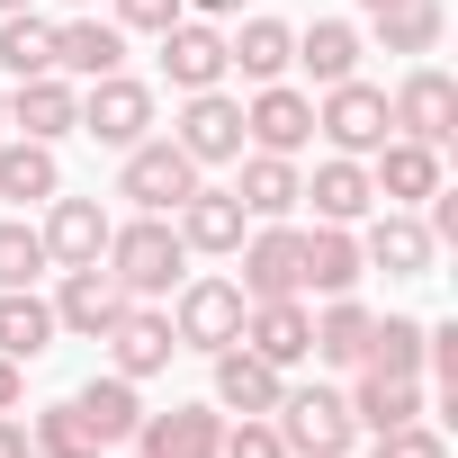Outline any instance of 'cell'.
<instances>
[{"instance_id": "obj_9", "label": "cell", "mask_w": 458, "mask_h": 458, "mask_svg": "<svg viewBox=\"0 0 458 458\" xmlns=\"http://www.w3.org/2000/svg\"><path fill=\"white\" fill-rule=\"evenodd\" d=\"M360 261L386 270V279H431L440 243L422 234V216H413V207H386V216H360Z\"/></svg>"}, {"instance_id": "obj_19", "label": "cell", "mask_w": 458, "mask_h": 458, "mask_svg": "<svg viewBox=\"0 0 458 458\" xmlns=\"http://www.w3.org/2000/svg\"><path fill=\"white\" fill-rule=\"evenodd\" d=\"M243 351H261L270 369L315 360V315H306V297H261V306L243 315Z\"/></svg>"}, {"instance_id": "obj_29", "label": "cell", "mask_w": 458, "mask_h": 458, "mask_svg": "<svg viewBox=\"0 0 458 458\" xmlns=\"http://www.w3.org/2000/svg\"><path fill=\"white\" fill-rule=\"evenodd\" d=\"M55 351V306L37 288H0V360H46Z\"/></svg>"}, {"instance_id": "obj_24", "label": "cell", "mask_w": 458, "mask_h": 458, "mask_svg": "<svg viewBox=\"0 0 458 458\" xmlns=\"http://www.w3.org/2000/svg\"><path fill=\"white\" fill-rule=\"evenodd\" d=\"M306 171H297V153H243V180H234V198H243V216L252 225H279V216H297L306 198Z\"/></svg>"}, {"instance_id": "obj_46", "label": "cell", "mask_w": 458, "mask_h": 458, "mask_svg": "<svg viewBox=\"0 0 458 458\" xmlns=\"http://www.w3.org/2000/svg\"><path fill=\"white\" fill-rule=\"evenodd\" d=\"M360 10H369V19H377V10H395V0H360Z\"/></svg>"}, {"instance_id": "obj_38", "label": "cell", "mask_w": 458, "mask_h": 458, "mask_svg": "<svg viewBox=\"0 0 458 458\" xmlns=\"http://www.w3.org/2000/svg\"><path fill=\"white\" fill-rule=\"evenodd\" d=\"M369 458H449V440L413 413V422H395V431H369Z\"/></svg>"}, {"instance_id": "obj_1", "label": "cell", "mask_w": 458, "mask_h": 458, "mask_svg": "<svg viewBox=\"0 0 458 458\" xmlns=\"http://www.w3.org/2000/svg\"><path fill=\"white\" fill-rule=\"evenodd\" d=\"M108 279L126 297H171L189 279V243H180V225L171 216H135V225H108Z\"/></svg>"}, {"instance_id": "obj_43", "label": "cell", "mask_w": 458, "mask_h": 458, "mask_svg": "<svg viewBox=\"0 0 458 458\" xmlns=\"http://www.w3.org/2000/svg\"><path fill=\"white\" fill-rule=\"evenodd\" d=\"M19 395H28V369H19V360H0V413H19Z\"/></svg>"}, {"instance_id": "obj_39", "label": "cell", "mask_w": 458, "mask_h": 458, "mask_svg": "<svg viewBox=\"0 0 458 458\" xmlns=\"http://www.w3.org/2000/svg\"><path fill=\"white\" fill-rule=\"evenodd\" d=\"M216 458H288V440H279V422H270V413H243L234 431L216 440Z\"/></svg>"}, {"instance_id": "obj_14", "label": "cell", "mask_w": 458, "mask_h": 458, "mask_svg": "<svg viewBox=\"0 0 458 458\" xmlns=\"http://www.w3.org/2000/svg\"><path fill=\"white\" fill-rule=\"evenodd\" d=\"M46 306H55V333H81V342H108V324H117V315H126L135 297H126V288H117V279H108V270L90 261V270H64V288H55Z\"/></svg>"}, {"instance_id": "obj_13", "label": "cell", "mask_w": 458, "mask_h": 458, "mask_svg": "<svg viewBox=\"0 0 458 458\" xmlns=\"http://www.w3.org/2000/svg\"><path fill=\"white\" fill-rule=\"evenodd\" d=\"M55 72H64V81H108V72H126V28L99 19V10H72V19L55 28Z\"/></svg>"}, {"instance_id": "obj_40", "label": "cell", "mask_w": 458, "mask_h": 458, "mask_svg": "<svg viewBox=\"0 0 458 458\" xmlns=\"http://www.w3.org/2000/svg\"><path fill=\"white\" fill-rule=\"evenodd\" d=\"M171 19H189L180 0H117V28H135V37H162Z\"/></svg>"}, {"instance_id": "obj_34", "label": "cell", "mask_w": 458, "mask_h": 458, "mask_svg": "<svg viewBox=\"0 0 458 458\" xmlns=\"http://www.w3.org/2000/svg\"><path fill=\"white\" fill-rule=\"evenodd\" d=\"M440 28H449L440 0H395V10H377V46H386V55H431Z\"/></svg>"}, {"instance_id": "obj_22", "label": "cell", "mask_w": 458, "mask_h": 458, "mask_svg": "<svg viewBox=\"0 0 458 458\" xmlns=\"http://www.w3.org/2000/svg\"><path fill=\"white\" fill-rule=\"evenodd\" d=\"M279 395H288V369H270L243 342L216 351V413H279Z\"/></svg>"}, {"instance_id": "obj_15", "label": "cell", "mask_w": 458, "mask_h": 458, "mask_svg": "<svg viewBox=\"0 0 458 458\" xmlns=\"http://www.w3.org/2000/svg\"><path fill=\"white\" fill-rule=\"evenodd\" d=\"M37 234H46V261H55V270H90V261L108 252V207H99V198H64V189H55Z\"/></svg>"}, {"instance_id": "obj_23", "label": "cell", "mask_w": 458, "mask_h": 458, "mask_svg": "<svg viewBox=\"0 0 458 458\" xmlns=\"http://www.w3.org/2000/svg\"><path fill=\"white\" fill-rule=\"evenodd\" d=\"M360 225H315L306 234V261H297V297H351L360 288Z\"/></svg>"}, {"instance_id": "obj_21", "label": "cell", "mask_w": 458, "mask_h": 458, "mask_svg": "<svg viewBox=\"0 0 458 458\" xmlns=\"http://www.w3.org/2000/svg\"><path fill=\"white\" fill-rule=\"evenodd\" d=\"M216 440H225L216 404H171V413L135 422V458H216Z\"/></svg>"}, {"instance_id": "obj_35", "label": "cell", "mask_w": 458, "mask_h": 458, "mask_svg": "<svg viewBox=\"0 0 458 458\" xmlns=\"http://www.w3.org/2000/svg\"><path fill=\"white\" fill-rule=\"evenodd\" d=\"M360 369L422 377V324H413V315H377V324H369V360H360Z\"/></svg>"}, {"instance_id": "obj_8", "label": "cell", "mask_w": 458, "mask_h": 458, "mask_svg": "<svg viewBox=\"0 0 458 458\" xmlns=\"http://www.w3.org/2000/svg\"><path fill=\"white\" fill-rule=\"evenodd\" d=\"M386 117H395V135H413V144H449V135H458V81H449L440 64H413V72L395 81Z\"/></svg>"}, {"instance_id": "obj_42", "label": "cell", "mask_w": 458, "mask_h": 458, "mask_svg": "<svg viewBox=\"0 0 458 458\" xmlns=\"http://www.w3.org/2000/svg\"><path fill=\"white\" fill-rule=\"evenodd\" d=\"M0 458H37V440H28V422H19V413H0Z\"/></svg>"}, {"instance_id": "obj_5", "label": "cell", "mask_w": 458, "mask_h": 458, "mask_svg": "<svg viewBox=\"0 0 458 458\" xmlns=\"http://www.w3.org/2000/svg\"><path fill=\"white\" fill-rule=\"evenodd\" d=\"M198 189V162L171 144V135H144L126 144V171H117V198H135V216H171L180 198Z\"/></svg>"}, {"instance_id": "obj_27", "label": "cell", "mask_w": 458, "mask_h": 458, "mask_svg": "<svg viewBox=\"0 0 458 458\" xmlns=\"http://www.w3.org/2000/svg\"><path fill=\"white\" fill-rule=\"evenodd\" d=\"M72 413L90 422V440H99V449H117V440H135L144 395H135V377H117V369H108V377H90V386L72 395Z\"/></svg>"}, {"instance_id": "obj_28", "label": "cell", "mask_w": 458, "mask_h": 458, "mask_svg": "<svg viewBox=\"0 0 458 458\" xmlns=\"http://www.w3.org/2000/svg\"><path fill=\"white\" fill-rule=\"evenodd\" d=\"M342 404H351V422H360V431H395V422H413V413H422V377L360 369V386H351Z\"/></svg>"}, {"instance_id": "obj_45", "label": "cell", "mask_w": 458, "mask_h": 458, "mask_svg": "<svg viewBox=\"0 0 458 458\" xmlns=\"http://www.w3.org/2000/svg\"><path fill=\"white\" fill-rule=\"evenodd\" d=\"M10 10H37V0H0V19H10Z\"/></svg>"}, {"instance_id": "obj_41", "label": "cell", "mask_w": 458, "mask_h": 458, "mask_svg": "<svg viewBox=\"0 0 458 458\" xmlns=\"http://www.w3.org/2000/svg\"><path fill=\"white\" fill-rule=\"evenodd\" d=\"M422 369L458 386V324H422Z\"/></svg>"}, {"instance_id": "obj_33", "label": "cell", "mask_w": 458, "mask_h": 458, "mask_svg": "<svg viewBox=\"0 0 458 458\" xmlns=\"http://www.w3.org/2000/svg\"><path fill=\"white\" fill-rule=\"evenodd\" d=\"M0 72H10V81L55 72V28H46L37 10H10V19H0Z\"/></svg>"}, {"instance_id": "obj_20", "label": "cell", "mask_w": 458, "mask_h": 458, "mask_svg": "<svg viewBox=\"0 0 458 458\" xmlns=\"http://www.w3.org/2000/svg\"><path fill=\"white\" fill-rule=\"evenodd\" d=\"M171 351H180V333H171V315H153L144 297L108 324V360H117V377H135V386H144V377H162V369H171Z\"/></svg>"}, {"instance_id": "obj_26", "label": "cell", "mask_w": 458, "mask_h": 458, "mask_svg": "<svg viewBox=\"0 0 458 458\" xmlns=\"http://www.w3.org/2000/svg\"><path fill=\"white\" fill-rule=\"evenodd\" d=\"M297 198H315V225H360V216L377 207V189H369V162H351V153L315 162V180H306Z\"/></svg>"}, {"instance_id": "obj_10", "label": "cell", "mask_w": 458, "mask_h": 458, "mask_svg": "<svg viewBox=\"0 0 458 458\" xmlns=\"http://www.w3.org/2000/svg\"><path fill=\"white\" fill-rule=\"evenodd\" d=\"M234 261H243V279H234V288H243L252 306H261V297H297L306 225H288V216H279V225H261V234H243V243H234Z\"/></svg>"}, {"instance_id": "obj_6", "label": "cell", "mask_w": 458, "mask_h": 458, "mask_svg": "<svg viewBox=\"0 0 458 458\" xmlns=\"http://www.w3.org/2000/svg\"><path fill=\"white\" fill-rule=\"evenodd\" d=\"M0 126L28 135V144H64V135H81V81L37 72V81H19V90H0Z\"/></svg>"}, {"instance_id": "obj_16", "label": "cell", "mask_w": 458, "mask_h": 458, "mask_svg": "<svg viewBox=\"0 0 458 458\" xmlns=\"http://www.w3.org/2000/svg\"><path fill=\"white\" fill-rule=\"evenodd\" d=\"M171 225H180V243H189V252H216V261H234V243L252 234L243 198H234V189H207V180L171 207Z\"/></svg>"}, {"instance_id": "obj_44", "label": "cell", "mask_w": 458, "mask_h": 458, "mask_svg": "<svg viewBox=\"0 0 458 458\" xmlns=\"http://www.w3.org/2000/svg\"><path fill=\"white\" fill-rule=\"evenodd\" d=\"M180 10H189V19H234L243 0H180Z\"/></svg>"}, {"instance_id": "obj_12", "label": "cell", "mask_w": 458, "mask_h": 458, "mask_svg": "<svg viewBox=\"0 0 458 458\" xmlns=\"http://www.w3.org/2000/svg\"><path fill=\"white\" fill-rule=\"evenodd\" d=\"M171 144H180L198 171H207V162H243V99H225V90H189Z\"/></svg>"}, {"instance_id": "obj_25", "label": "cell", "mask_w": 458, "mask_h": 458, "mask_svg": "<svg viewBox=\"0 0 458 458\" xmlns=\"http://www.w3.org/2000/svg\"><path fill=\"white\" fill-rule=\"evenodd\" d=\"M288 64H297V28L288 19H243L234 37H225V72H243L252 90L261 81H288Z\"/></svg>"}, {"instance_id": "obj_4", "label": "cell", "mask_w": 458, "mask_h": 458, "mask_svg": "<svg viewBox=\"0 0 458 458\" xmlns=\"http://www.w3.org/2000/svg\"><path fill=\"white\" fill-rule=\"evenodd\" d=\"M243 315H252V297L234 288V279H180V306H171V333H180V351H225V342H243Z\"/></svg>"}, {"instance_id": "obj_2", "label": "cell", "mask_w": 458, "mask_h": 458, "mask_svg": "<svg viewBox=\"0 0 458 458\" xmlns=\"http://www.w3.org/2000/svg\"><path fill=\"white\" fill-rule=\"evenodd\" d=\"M270 422H279L288 458H351V440H360V422H351V404L333 386H288Z\"/></svg>"}, {"instance_id": "obj_7", "label": "cell", "mask_w": 458, "mask_h": 458, "mask_svg": "<svg viewBox=\"0 0 458 458\" xmlns=\"http://www.w3.org/2000/svg\"><path fill=\"white\" fill-rule=\"evenodd\" d=\"M81 135H90V144H108V153L144 144V135H153V90H144V81H126V72L81 81Z\"/></svg>"}, {"instance_id": "obj_31", "label": "cell", "mask_w": 458, "mask_h": 458, "mask_svg": "<svg viewBox=\"0 0 458 458\" xmlns=\"http://www.w3.org/2000/svg\"><path fill=\"white\" fill-rule=\"evenodd\" d=\"M55 189H64V162H55V144H28V135H10V144H0V198L37 207V198H55Z\"/></svg>"}, {"instance_id": "obj_17", "label": "cell", "mask_w": 458, "mask_h": 458, "mask_svg": "<svg viewBox=\"0 0 458 458\" xmlns=\"http://www.w3.org/2000/svg\"><path fill=\"white\" fill-rule=\"evenodd\" d=\"M153 46H162V81H171V90H225V28L171 19Z\"/></svg>"}, {"instance_id": "obj_32", "label": "cell", "mask_w": 458, "mask_h": 458, "mask_svg": "<svg viewBox=\"0 0 458 458\" xmlns=\"http://www.w3.org/2000/svg\"><path fill=\"white\" fill-rule=\"evenodd\" d=\"M369 306L360 297H324V315H315V360H333V369H360L369 360Z\"/></svg>"}, {"instance_id": "obj_30", "label": "cell", "mask_w": 458, "mask_h": 458, "mask_svg": "<svg viewBox=\"0 0 458 458\" xmlns=\"http://www.w3.org/2000/svg\"><path fill=\"white\" fill-rule=\"evenodd\" d=\"M360 55H369V46H360V28H351V19H315V28L297 37V64L315 72V90L351 81V72H360Z\"/></svg>"}, {"instance_id": "obj_18", "label": "cell", "mask_w": 458, "mask_h": 458, "mask_svg": "<svg viewBox=\"0 0 458 458\" xmlns=\"http://www.w3.org/2000/svg\"><path fill=\"white\" fill-rule=\"evenodd\" d=\"M369 189H377L386 207H422V198L440 189V144H413V135H386V144L369 153Z\"/></svg>"}, {"instance_id": "obj_47", "label": "cell", "mask_w": 458, "mask_h": 458, "mask_svg": "<svg viewBox=\"0 0 458 458\" xmlns=\"http://www.w3.org/2000/svg\"><path fill=\"white\" fill-rule=\"evenodd\" d=\"M72 10H99V0H72Z\"/></svg>"}, {"instance_id": "obj_11", "label": "cell", "mask_w": 458, "mask_h": 458, "mask_svg": "<svg viewBox=\"0 0 458 458\" xmlns=\"http://www.w3.org/2000/svg\"><path fill=\"white\" fill-rule=\"evenodd\" d=\"M243 144H252V153H306V144H315V99L288 90V81H261V90L243 99Z\"/></svg>"}, {"instance_id": "obj_37", "label": "cell", "mask_w": 458, "mask_h": 458, "mask_svg": "<svg viewBox=\"0 0 458 458\" xmlns=\"http://www.w3.org/2000/svg\"><path fill=\"white\" fill-rule=\"evenodd\" d=\"M28 440H37V458H99V440H90V422L72 413V395H64V404H46Z\"/></svg>"}, {"instance_id": "obj_3", "label": "cell", "mask_w": 458, "mask_h": 458, "mask_svg": "<svg viewBox=\"0 0 458 458\" xmlns=\"http://www.w3.org/2000/svg\"><path fill=\"white\" fill-rule=\"evenodd\" d=\"M315 135H324L333 153L369 162V153L395 135V117H386V90H377V81H360V72H351V81H333V90H324V108H315Z\"/></svg>"}, {"instance_id": "obj_36", "label": "cell", "mask_w": 458, "mask_h": 458, "mask_svg": "<svg viewBox=\"0 0 458 458\" xmlns=\"http://www.w3.org/2000/svg\"><path fill=\"white\" fill-rule=\"evenodd\" d=\"M37 270H55L46 261V234L28 216H0V288H37Z\"/></svg>"}]
</instances>
